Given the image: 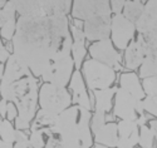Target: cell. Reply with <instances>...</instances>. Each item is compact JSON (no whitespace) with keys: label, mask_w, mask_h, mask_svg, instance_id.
<instances>
[{"label":"cell","mask_w":157,"mask_h":148,"mask_svg":"<svg viewBox=\"0 0 157 148\" xmlns=\"http://www.w3.org/2000/svg\"><path fill=\"white\" fill-rule=\"evenodd\" d=\"M143 101L136 99L132 94L121 87L117 89L113 105V114L116 117H118L121 120H137L140 116L143 114Z\"/></svg>","instance_id":"cell-7"},{"label":"cell","mask_w":157,"mask_h":148,"mask_svg":"<svg viewBox=\"0 0 157 148\" xmlns=\"http://www.w3.org/2000/svg\"><path fill=\"white\" fill-rule=\"evenodd\" d=\"M73 102V98L65 87H58L52 83H44L39 89V104L40 108L59 116L68 109Z\"/></svg>","instance_id":"cell-4"},{"label":"cell","mask_w":157,"mask_h":148,"mask_svg":"<svg viewBox=\"0 0 157 148\" xmlns=\"http://www.w3.org/2000/svg\"><path fill=\"white\" fill-rule=\"evenodd\" d=\"M111 0H73L72 15L78 20H88L98 15H111Z\"/></svg>","instance_id":"cell-8"},{"label":"cell","mask_w":157,"mask_h":148,"mask_svg":"<svg viewBox=\"0 0 157 148\" xmlns=\"http://www.w3.org/2000/svg\"><path fill=\"white\" fill-rule=\"evenodd\" d=\"M10 55H11V54L8 51V49H6L4 45L0 47V60H2V64L6 63V62H8V59L10 58Z\"/></svg>","instance_id":"cell-37"},{"label":"cell","mask_w":157,"mask_h":148,"mask_svg":"<svg viewBox=\"0 0 157 148\" xmlns=\"http://www.w3.org/2000/svg\"><path fill=\"white\" fill-rule=\"evenodd\" d=\"M120 84H121V88L127 90L129 94H132L136 99L143 101L146 98V93H145V89H143V85L140 82L138 75L135 74L133 72L123 73L120 79Z\"/></svg>","instance_id":"cell-20"},{"label":"cell","mask_w":157,"mask_h":148,"mask_svg":"<svg viewBox=\"0 0 157 148\" xmlns=\"http://www.w3.org/2000/svg\"><path fill=\"white\" fill-rule=\"evenodd\" d=\"M118 146L117 148H133L140 142V126L137 120L122 119L118 123Z\"/></svg>","instance_id":"cell-14"},{"label":"cell","mask_w":157,"mask_h":148,"mask_svg":"<svg viewBox=\"0 0 157 148\" xmlns=\"http://www.w3.org/2000/svg\"><path fill=\"white\" fill-rule=\"evenodd\" d=\"M86 84L90 90L111 88L116 80V70L96 59H88L82 65Z\"/></svg>","instance_id":"cell-5"},{"label":"cell","mask_w":157,"mask_h":148,"mask_svg":"<svg viewBox=\"0 0 157 148\" xmlns=\"http://www.w3.org/2000/svg\"><path fill=\"white\" fill-rule=\"evenodd\" d=\"M0 134H2V141L9 142L14 144L15 142V134H17V128L11 124L9 119H3L2 126H0Z\"/></svg>","instance_id":"cell-28"},{"label":"cell","mask_w":157,"mask_h":148,"mask_svg":"<svg viewBox=\"0 0 157 148\" xmlns=\"http://www.w3.org/2000/svg\"><path fill=\"white\" fill-rule=\"evenodd\" d=\"M43 14L48 17L67 15L72 11V0H40Z\"/></svg>","instance_id":"cell-21"},{"label":"cell","mask_w":157,"mask_h":148,"mask_svg":"<svg viewBox=\"0 0 157 148\" xmlns=\"http://www.w3.org/2000/svg\"><path fill=\"white\" fill-rule=\"evenodd\" d=\"M71 33L73 38V48H72V55L74 59V64L77 70H79L82 68V62L86 58L87 50H86V34L84 30L81 26H78L75 24L71 25Z\"/></svg>","instance_id":"cell-18"},{"label":"cell","mask_w":157,"mask_h":148,"mask_svg":"<svg viewBox=\"0 0 157 148\" xmlns=\"http://www.w3.org/2000/svg\"><path fill=\"white\" fill-rule=\"evenodd\" d=\"M15 6L13 5V3L6 2L0 13V33L5 40H13L15 35L18 24V21L15 20Z\"/></svg>","instance_id":"cell-17"},{"label":"cell","mask_w":157,"mask_h":148,"mask_svg":"<svg viewBox=\"0 0 157 148\" xmlns=\"http://www.w3.org/2000/svg\"><path fill=\"white\" fill-rule=\"evenodd\" d=\"M67 15L20 17L13 38V53L27 64L34 77L43 75L54 59L72 54L73 40Z\"/></svg>","instance_id":"cell-1"},{"label":"cell","mask_w":157,"mask_h":148,"mask_svg":"<svg viewBox=\"0 0 157 148\" xmlns=\"http://www.w3.org/2000/svg\"><path fill=\"white\" fill-rule=\"evenodd\" d=\"M142 85H143V89H145L146 96L153 98L157 102V75L143 79Z\"/></svg>","instance_id":"cell-30"},{"label":"cell","mask_w":157,"mask_h":148,"mask_svg":"<svg viewBox=\"0 0 157 148\" xmlns=\"http://www.w3.org/2000/svg\"><path fill=\"white\" fill-rule=\"evenodd\" d=\"M136 24L127 19L122 13L112 17V42L117 49L126 50L127 47L133 42L136 33Z\"/></svg>","instance_id":"cell-10"},{"label":"cell","mask_w":157,"mask_h":148,"mask_svg":"<svg viewBox=\"0 0 157 148\" xmlns=\"http://www.w3.org/2000/svg\"><path fill=\"white\" fill-rule=\"evenodd\" d=\"M15 6L17 13L20 17H33V15H44L40 0H8Z\"/></svg>","instance_id":"cell-22"},{"label":"cell","mask_w":157,"mask_h":148,"mask_svg":"<svg viewBox=\"0 0 157 148\" xmlns=\"http://www.w3.org/2000/svg\"><path fill=\"white\" fill-rule=\"evenodd\" d=\"M135 24L138 34L157 32V0H147L141 17Z\"/></svg>","instance_id":"cell-15"},{"label":"cell","mask_w":157,"mask_h":148,"mask_svg":"<svg viewBox=\"0 0 157 148\" xmlns=\"http://www.w3.org/2000/svg\"><path fill=\"white\" fill-rule=\"evenodd\" d=\"M148 53H150V49L145 43L143 35L138 34L137 40H133L126 49V53H124L126 68L129 70H135L140 68Z\"/></svg>","instance_id":"cell-13"},{"label":"cell","mask_w":157,"mask_h":148,"mask_svg":"<svg viewBox=\"0 0 157 148\" xmlns=\"http://www.w3.org/2000/svg\"><path fill=\"white\" fill-rule=\"evenodd\" d=\"M127 0H111V8H112V13L114 14H121L122 9H124Z\"/></svg>","instance_id":"cell-35"},{"label":"cell","mask_w":157,"mask_h":148,"mask_svg":"<svg viewBox=\"0 0 157 148\" xmlns=\"http://www.w3.org/2000/svg\"><path fill=\"white\" fill-rule=\"evenodd\" d=\"M106 113H101V112H94L93 117H92V132L94 133L96 131H98L103 124H106Z\"/></svg>","instance_id":"cell-31"},{"label":"cell","mask_w":157,"mask_h":148,"mask_svg":"<svg viewBox=\"0 0 157 148\" xmlns=\"http://www.w3.org/2000/svg\"><path fill=\"white\" fill-rule=\"evenodd\" d=\"M133 148H143V147H133Z\"/></svg>","instance_id":"cell-42"},{"label":"cell","mask_w":157,"mask_h":148,"mask_svg":"<svg viewBox=\"0 0 157 148\" xmlns=\"http://www.w3.org/2000/svg\"><path fill=\"white\" fill-rule=\"evenodd\" d=\"M57 118H58V116H54V114H52V113L40 108L36 112V116H35L34 120L32 122L30 131L32 129H38V128H43V127H52L56 123Z\"/></svg>","instance_id":"cell-25"},{"label":"cell","mask_w":157,"mask_h":148,"mask_svg":"<svg viewBox=\"0 0 157 148\" xmlns=\"http://www.w3.org/2000/svg\"><path fill=\"white\" fill-rule=\"evenodd\" d=\"M30 75H32L30 68L18 55L13 53L8 62L5 63V68L2 75V84H11Z\"/></svg>","instance_id":"cell-12"},{"label":"cell","mask_w":157,"mask_h":148,"mask_svg":"<svg viewBox=\"0 0 157 148\" xmlns=\"http://www.w3.org/2000/svg\"><path fill=\"white\" fill-rule=\"evenodd\" d=\"M93 134H94V142L97 144H102L109 148H114L118 146V124L113 122L103 124Z\"/></svg>","instance_id":"cell-19"},{"label":"cell","mask_w":157,"mask_h":148,"mask_svg":"<svg viewBox=\"0 0 157 148\" xmlns=\"http://www.w3.org/2000/svg\"><path fill=\"white\" fill-rule=\"evenodd\" d=\"M157 75V50H152L146 55L142 65L140 66V77L146 79Z\"/></svg>","instance_id":"cell-24"},{"label":"cell","mask_w":157,"mask_h":148,"mask_svg":"<svg viewBox=\"0 0 157 148\" xmlns=\"http://www.w3.org/2000/svg\"><path fill=\"white\" fill-rule=\"evenodd\" d=\"M69 89L72 92L73 103L75 105L84 107V108L90 111L92 105H90V99H89L88 93H87L86 80H84V77L82 75V73L79 70H75L73 73L71 83H69Z\"/></svg>","instance_id":"cell-16"},{"label":"cell","mask_w":157,"mask_h":148,"mask_svg":"<svg viewBox=\"0 0 157 148\" xmlns=\"http://www.w3.org/2000/svg\"><path fill=\"white\" fill-rule=\"evenodd\" d=\"M18 114H19V112H18V108L15 107V104H14V103H11V102H9V104H8L6 119H9V120H13V119H14V120H15V118L18 117Z\"/></svg>","instance_id":"cell-36"},{"label":"cell","mask_w":157,"mask_h":148,"mask_svg":"<svg viewBox=\"0 0 157 148\" xmlns=\"http://www.w3.org/2000/svg\"><path fill=\"white\" fill-rule=\"evenodd\" d=\"M74 59L72 54L62 55L52 62L44 70L42 79L45 83H52L58 87H65L71 83L74 69Z\"/></svg>","instance_id":"cell-6"},{"label":"cell","mask_w":157,"mask_h":148,"mask_svg":"<svg viewBox=\"0 0 157 148\" xmlns=\"http://www.w3.org/2000/svg\"><path fill=\"white\" fill-rule=\"evenodd\" d=\"M143 9H145V5L142 4V2H138V0H127L123 9V15L131 21L136 23L141 17Z\"/></svg>","instance_id":"cell-26"},{"label":"cell","mask_w":157,"mask_h":148,"mask_svg":"<svg viewBox=\"0 0 157 148\" xmlns=\"http://www.w3.org/2000/svg\"><path fill=\"white\" fill-rule=\"evenodd\" d=\"M44 148H63L59 143L58 137L56 136V133L50 129L49 127V133H48V139H47V144Z\"/></svg>","instance_id":"cell-34"},{"label":"cell","mask_w":157,"mask_h":148,"mask_svg":"<svg viewBox=\"0 0 157 148\" xmlns=\"http://www.w3.org/2000/svg\"><path fill=\"white\" fill-rule=\"evenodd\" d=\"M153 139H155V136H153V132L151 129V127L143 124L140 127V142L138 144L143 148H152V144H153Z\"/></svg>","instance_id":"cell-29"},{"label":"cell","mask_w":157,"mask_h":148,"mask_svg":"<svg viewBox=\"0 0 157 148\" xmlns=\"http://www.w3.org/2000/svg\"><path fill=\"white\" fill-rule=\"evenodd\" d=\"M86 38L90 42H99L108 39L112 33V18L111 15H98L89 18L83 24Z\"/></svg>","instance_id":"cell-11"},{"label":"cell","mask_w":157,"mask_h":148,"mask_svg":"<svg viewBox=\"0 0 157 148\" xmlns=\"http://www.w3.org/2000/svg\"><path fill=\"white\" fill-rule=\"evenodd\" d=\"M48 133H49V127L32 129L29 139H30L33 148H44L47 144V139H48Z\"/></svg>","instance_id":"cell-27"},{"label":"cell","mask_w":157,"mask_h":148,"mask_svg":"<svg viewBox=\"0 0 157 148\" xmlns=\"http://www.w3.org/2000/svg\"><path fill=\"white\" fill-rule=\"evenodd\" d=\"M137 123H138V126H140V127H141V126H143V124H146V123H147V117H146L145 114L140 116V118L137 119Z\"/></svg>","instance_id":"cell-39"},{"label":"cell","mask_w":157,"mask_h":148,"mask_svg":"<svg viewBox=\"0 0 157 148\" xmlns=\"http://www.w3.org/2000/svg\"><path fill=\"white\" fill-rule=\"evenodd\" d=\"M143 107H145L146 112H148L150 114H152L153 117L157 118V102L153 98L146 96V98L143 99Z\"/></svg>","instance_id":"cell-32"},{"label":"cell","mask_w":157,"mask_h":148,"mask_svg":"<svg viewBox=\"0 0 157 148\" xmlns=\"http://www.w3.org/2000/svg\"><path fill=\"white\" fill-rule=\"evenodd\" d=\"M93 148H109V147H106V146H102V144H96Z\"/></svg>","instance_id":"cell-41"},{"label":"cell","mask_w":157,"mask_h":148,"mask_svg":"<svg viewBox=\"0 0 157 148\" xmlns=\"http://www.w3.org/2000/svg\"><path fill=\"white\" fill-rule=\"evenodd\" d=\"M117 87L94 90V98H96V112L107 113L112 109V98L116 96Z\"/></svg>","instance_id":"cell-23"},{"label":"cell","mask_w":157,"mask_h":148,"mask_svg":"<svg viewBox=\"0 0 157 148\" xmlns=\"http://www.w3.org/2000/svg\"><path fill=\"white\" fill-rule=\"evenodd\" d=\"M138 2H141V0H138Z\"/></svg>","instance_id":"cell-43"},{"label":"cell","mask_w":157,"mask_h":148,"mask_svg":"<svg viewBox=\"0 0 157 148\" xmlns=\"http://www.w3.org/2000/svg\"><path fill=\"white\" fill-rule=\"evenodd\" d=\"M143 39H145V43L147 45V48L150 49V51L152 50H157V32H152V33H147V34H142Z\"/></svg>","instance_id":"cell-33"},{"label":"cell","mask_w":157,"mask_h":148,"mask_svg":"<svg viewBox=\"0 0 157 148\" xmlns=\"http://www.w3.org/2000/svg\"><path fill=\"white\" fill-rule=\"evenodd\" d=\"M150 127H151V129H152V132H153L155 139H156V142H157V119L151 120V122H150Z\"/></svg>","instance_id":"cell-38"},{"label":"cell","mask_w":157,"mask_h":148,"mask_svg":"<svg viewBox=\"0 0 157 148\" xmlns=\"http://www.w3.org/2000/svg\"><path fill=\"white\" fill-rule=\"evenodd\" d=\"M39 88L35 77H25L11 84H2L0 93L2 98L14 103L18 108V117L15 118L17 129L30 128V122L36 116V107L39 102Z\"/></svg>","instance_id":"cell-3"},{"label":"cell","mask_w":157,"mask_h":148,"mask_svg":"<svg viewBox=\"0 0 157 148\" xmlns=\"http://www.w3.org/2000/svg\"><path fill=\"white\" fill-rule=\"evenodd\" d=\"M0 148H14V144L5 142V141H2V143H0Z\"/></svg>","instance_id":"cell-40"},{"label":"cell","mask_w":157,"mask_h":148,"mask_svg":"<svg viewBox=\"0 0 157 148\" xmlns=\"http://www.w3.org/2000/svg\"><path fill=\"white\" fill-rule=\"evenodd\" d=\"M92 113L81 105H72L60 113L50 129L63 148H90L93 143L90 120Z\"/></svg>","instance_id":"cell-2"},{"label":"cell","mask_w":157,"mask_h":148,"mask_svg":"<svg viewBox=\"0 0 157 148\" xmlns=\"http://www.w3.org/2000/svg\"><path fill=\"white\" fill-rule=\"evenodd\" d=\"M89 54L92 59H96L103 64H106L114 70L122 69V55L117 51L112 39H103L99 42H94L89 47Z\"/></svg>","instance_id":"cell-9"}]
</instances>
